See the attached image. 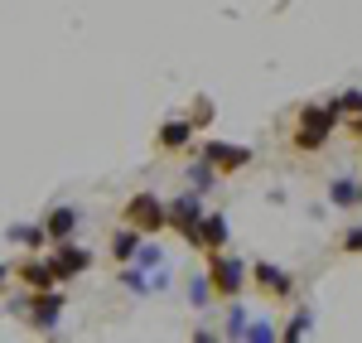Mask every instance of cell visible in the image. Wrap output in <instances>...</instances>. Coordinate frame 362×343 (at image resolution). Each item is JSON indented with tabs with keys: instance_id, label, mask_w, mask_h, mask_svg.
Instances as JSON below:
<instances>
[{
	"instance_id": "obj_2",
	"label": "cell",
	"mask_w": 362,
	"mask_h": 343,
	"mask_svg": "<svg viewBox=\"0 0 362 343\" xmlns=\"http://www.w3.org/2000/svg\"><path fill=\"white\" fill-rule=\"evenodd\" d=\"M208 286H213V295L218 300H237L242 295V286H247V266L237 257H227V252H213V261H208V276H203Z\"/></svg>"
},
{
	"instance_id": "obj_20",
	"label": "cell",
	"mask_w": 362,
	"mask_h": 343,
	"mask_svg": "<svg viewBox=\"0 0 362 343\" xmlns=\"http://www.w3.org/2000/svg\"><path fill=\"white\" fill-rule=\"evenodd\" d=\"M247 339L266 343V339H276V329H271V324H256V329H247Z\"/></svg>"
},
{
	"instance_id": "obj_18",
	"label": "cell",
	"mask_w": 362,
	"mask_h": 343,
	"mask_svg": "<svg viewBox=\"0 0 362 343\" xmlns=\"http://www.w3.org/2000/svg\"><path fill=\"white\" fill-rule=\"evenodd\" d=\"M343 252H362V228H348V232H343Z\"/></svg>"
},
{
	"instance_id": "obj_19",
	"label": "cell",
	"mask_w": 362,
	"mask_h": 343,
	"mask_svg": "<svg viewBox=\"0 0 362 343\" xmlns=\"http://www.w3.org/2000/svg\"><path fill=\"white\" fill-rule=\"evenodd\" d=\"M121 286H126V290H136V295H140V290H145V276H140V271H126V276H121Z\"/></svg>"
},
{
	"instance_id": "obj_17",
	"label": "cell",
	"mask_w": 362,
	"mask_h": 343,
	"mask_svg": "<svg viewBox=\"0 0 362 343\" xmlns=\"http://www.w3.org/2000/svg\"><path fill=\"white\" fill-rule=\"evenodd\" d=\"M329 107H334L338 116H358V112H362V92H338Z\"/></svg>"
},
{
	"instance_id": "obj_1",
	"label": "cell",
	"mask_w": 362,
	"mask_h": 343,
	"mask_svg": "<svg viewBox=\"0 0 362 343\" xmlns=\"http://www.w3.org/2000/svg\"><path fill=\"white\" fill-rule=\"evenodd\" d=\"M338 121H343V116H338L329 102H324V107H319V102H314V107H300V116H295V150H319V145L338 131Z\"/></svg>"
},
{
	"instance_id": "obj_7",
	"label": "cell",
	"mask_w": 362,
	"mask_h": 343,
	"mask_svg": "<svg viewBox=\"0 0 362 343\" xmlns=\"http://www.w3.org/2000/svg\"><path fill=\"white\" fill-rule=\"evenodd\" d=\"M198 223H203V203H198L194 194H184V199L169 203V228L179 232L184 242H194V237H198Z\"/></svg>"
},
{
	"instance_id": "obj_9",
	"label": "cell",
	"mask_w": 362,
	"mask_h": 343,
	"mask_svg": "<svg viewBox=\"0 0 362 343\" xmlns=\"http://www.w3.org/2000/svg\"><path fill=\"white\" fill-rule=\"evenodd\" d=\"M198 252H227V218L223 213H203V223H198V237H194Z\"/></svg>"
},
{
	"instance_id": "obj_13",
	"label": "cell",
	"mask_w": 362,
	"mask_h": 343,
	"mask_svg": "<svg viewBox=\"0 0 362 343\" xmlns=\"http://www.w3.org/2000/svg\"><path fill=\"white\" fill-rule=\"evenodd\" d=\"M136 252H140V232L126 223V228H116L112 232V257L116 261H136Z\"/></svg>"
},
{
	"instance_id": "obj_8",
	"label": "cell",
	"mask_w": 362,
	"mask_h": 343,
	"mask_svg": "<svg viewBox=\"0 0 362 343\" xmlns=\"http://www.w3.org/2000/svg\"><path fill=\"white\" fill-rule=\"evenodd\" d=\"M58 315H63V295H58V286H54V290H34V305H29V324L49 334V329L58 324Z\"/></svg>"
},
{
	"instance_id": "obj_6",
	"label": "cell",
	"mask_w": 362,
	"mask_h": 343,
	"mask_svg": "<svg viewBox=\"0 0 362 343\" xmlns=\"http://www.w3.org/2000/svg\"><path fill=\"white\" fill-rule=\"evenodd\" d=\"M247 276H251V286L261 290V295H271V300H290V295H295V281H290L280 266H271V261H256Z\"/></svg>"
},
{
	"instance_id": "obj_5",
	"label": "cell",
	"mask_w": 362,
	"mask_h": 343,
	"mask_svg": "<svg viewBox=\"0 0 362 343\" xmlns=\"http://www.w3.org/2000/svg\"><path fill=\"white\" fill-rule=\"evenodd\" d=\"M203 165H213L218 174H237L251 165V150L247 145H227V141H208L203 145Z\"/></svg>"
},
{
	"instance_id": "obj_12",
	"label": "cell",
	"mask_w": 362,
	"mask_h": 343,
	"mask_svg": "<svg viewBox=\"0 0 362 343\" xmlns=\"http://www.w3.org/2000/svg\"><path fill=\"white\" fill-rule=\"evenodd\" d=\"M194 121H165L160 126V136H155V145L160 150H184V145H194Z\"/></svg>"
},
{
	"instance_id": "obj_3",
	"label": "cell",
	"mask_w": 362,
	"mask_h": 343,
	"mask_svg": "<svg viewBox=\"0 0 362 343\" xmlns=\"http://www.w3.org/2000/svg\"><path fill=\"white\" fill-rule=\"evenodd\" d=\"M126 223L136 232H145V237H155V232L169 228V208L155 199V194H136V199L126 203Z\"/></svg>"
},
{
	"instance_id": "obj_11",
	"label": "cell",
	"mask_w": 362,
	"mask_h": 343,
	"mask_svg": "<svg viewBox=\"0 0 362 343\" xmlns=\"http://www.w3.org/2000/svg\"><path fill=\"white\" fill-rule=\"evenodd\" d=\"M15 276H20L29 290H54L58 286V276H54V266H49V261H20V266H15Z\"/></svg>"
},
{
	"instance_id": "obj_21",
	"label": "cell",
	"mask_w": 362,
	"mask_h": 343,
	"mask_svg": "<svg viewBox=\"0 0 362 343\" xmlns=\"http://www.w3.org/2000/svg\"><path fill=\"white\" fill-rule=\"evenodd\" d=\"M208 116H213V102H198V107H194V116H189V121H194V126H198V121H208Z\"/></svg>"
},
{
	"instance_id": "obj_14",
	"label": "cell",
	"mask_w": 362,
	"mask_h": 343,
	"mask_svg": "<svg viewBox=\"0 0 362 343\" xmlns=\"http://www.w3.org/2000/svg\"><path fill=\"white\" fill-rule=\"evenodd\" d=\"M329 199H334L338 208H362V184L358 179H334V184H329Z\"/></svg>"
},
{
	"instance_id": "obj_4",
	"label": "cell",
	"mask_w": 362,
	"mask_h": 343,
	"mask_svg": "<svg viewBox=\"0 0 362 343\" xmlns=\"http://www.w3.org/2000/svg\"><path fill=\"white\" fill-rule=\"evenodd\" d=\"M49 266H54L58 281H78L87 266H92V252H83V247L68 237V242H54V257H49Z\"/></svg>"
},
{
	"instance_id": "obj_15",
	"label": "cell",
	"mask_w": 362,
	"mask_h": 343,
	"mask_svg": "<svg viewBox=\"0 0 362 343\" xmlns=\"http://www.w3.org/2000/svg\"><path fill=\"white\" fill-rule=\"evenodd\" d=\"M10 237H15L20 247H29V252H39V247L49 242V232H44V223H39V228H25V223H20V228H10Z\"/></svg>"
},
{
	"instance_id": "obj_23",
	"label": "cell",
	"mask_w": 362,
	"mask_h": 343,
	"mask_svg": "<svg viewBox=\"0 0 362 343\" xmlns=\"http://www.w3.org/2000/svg\"><path fill=\"white\" fill-rule=\"evenodd\" d=\"M5 281H10V266H0V290H5Z\"/></svg>"
},
{
	"instance_id": "obj_10",
	"label": "cell",
	"mask_w": 362,
	"mask_h": 343,
	"mask_svg": "<svg viewBox=\"0 0 362 343\" xmlns=\"http://www.w3.org/2000/svg\"><path fill=\"white\" fill-rule=\"evenodd\" d=\"M44 232H49V242H68V237L78 232V208H73V203H58L54 213L44 218Z\"/></svg>"
},
{
	"instance_id": "obj_16",
	"label": "cell",
	"mask_w": 362,
	"mask_h": 343,
	"mask_svg": "<svg viewBox=\"0 0 362 343\" xmlns=\"http://www.w3.org/2000/svg\"><path fill=\"white\" fill-rule=\"evenodd\" d=\"M309 329H314V315H309V310H300V315L285 324V334H280V339H290V343H295V339H305Z\"/></svg>"
},
{
	"instance_id": "obj_22",
	"label": "cell",
	"mask_w": 362,
	"mask_h": 343,
	"mask_svg": "<svg viewBox=\"0 0 362 343\" xmlns=\"http://www.w3.org/2000/svg\"><path fill=\"white\" fill-rule=\"evenodd\" d=\"M348 131H353V136H358V141H362V112L353 116V121H348Z\"/></svg>"
}]
</instances>
